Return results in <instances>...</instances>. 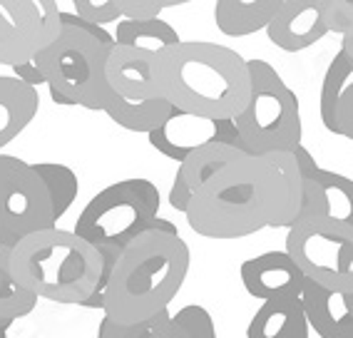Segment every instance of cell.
I'll use <instances>...</instances> for the list:
<instances>
[{
  "mask_svg": "<svg viewBox=\"0 0 353 338\" xmlns=\"http://www.w3.org/2000/svg\"><path fill=\"white\" fill-rule=\"evenodd\" d=\"M303 179L291 152L246 155L209 179L184 212L194 234L241 239L261 229H291L301 212Z\"/></svg>",
  "mask_w": 353,
  "mask_h": 338,
  "instance_id": "1",
  "label": "cell"
},
{
  "mask_svg": "<svg viewBox=\"0 0 353 338\" xmlns=\"http://www.w3.org/2000/svg\"><path fill=\"white\" fill-rule=\"evenodd\" d=\"M190 264L192 254L182 234L159 217L122 249L102 299L105 319L122 326L157 319L184 286Z\"/></svg>",
  "mask_w": 353,
  "mask_h": 338,
  "instance_id": "2",
  "label": "cell"
},
{
  "mask_svg": "<svg viewBox=\"0 0 353 338\" xmlns=\"http://www.w3.org/2000/svg\"><path fill=\"white\" fill-rule=\"evenodd\" d=\"M164 100L204 119L239 117L252 97L249 65L236 50L207 40H182L159 55Z\"/></svg>",
  "mask_w": 353,
  "mask_h": 338,
  "instance_id": "3",
  "label": "cell"
},
{
  "mask_svg": "<svg viewBox=\"0 0 353 338\" xmlns=\"http://www.w3.org/2000/svg\"><path fill=\"white\" fill-rule=\"evenodd\" d=\"M8 266L32 296L85 306L100 284L102 257L75 232L52 226L18 241L8 254Z\"/></svg>",
  "mask_w": 353,
  "mask_h": 338,
  "instance_id": "4",
  "label": "cell"
},
{
  "mask_svg": "<svg viewBox=\"0 0 353 338\" xmlns=\"http://www.w3.org/2000/svg\"><path fill=\"white\" fill-rule=\"evenodd\" d=\"M110 50L112 48L85 30L63 26V32L35 57V65L50 90V100L55 105L102 112L112 95L108 85Z\"/></svg>",
  "mask_w": 353,
  "mask_h": 338,
  "instance_id": "5",
  "label": "cell"
},
{
  "mask_svg": "<svg viewBox=\"0 0 353 338\" xmlns=\"http://www.w3.org/2000/svg\"><path fill=\"white\" fill-rule=\"evenodd\" d=\"M252 75V97L246 110L234 117L246 155L266 157L294 152L301 144L303 125L296 92L266 60H246Z\"/></svg>",
  "mask_w": 353,
  "mask_h": 338,
  "instance_id": "6",
  "label": "cell"
},
{
  "mask_svg": "<svg viewBox=\"0 0 353 338\" xmlns=\"http://www.w3.org/2000/svg\"><path fill=\"white\" fill-rule=\"evenodd\" d=\"M159 189L145 177H130L100 189L85 204L72 232L95 249H125L159 219Z\"/></svg>",
  "mask_w": 353,
  "mask_h": 338,
  "instance_id": "7",
  "label": "cell"
},
{
  "mask_svg": "<svg viewBox=\"0 0 353 338\" xmlns=\"http://www.w3.org/2000/svg\"><path fill=\"white\" fill-rule=\"evenodd\" d=\"M286 254L306 281L341 296L353 294V226L331 217L299 221L286 234Z\"/></svg>",
  "mask_w": 353,
  "mask_h": 338,
  "instance_id": "8",
  "label": "cell"
},
{
  "mask_svg": "<svg viewBox=\"0 0 353 338\" xmlns=\"http://www.w3.org/2000/svg\"><path fill=\"white\" fill-rule=\"evenodd\" d=\"M52 226V201L35 167L20 157L0 155V246L13 249Z\"/></svg>",
  "mask_w": 353,
  "mask_h": 338,
  "instance_id": "9",
  "label": "cell"
},
{
  "mask_svg": "<svg viewBox=\"0 0 353 338\" xmlns=\"http://www.w3.org/2000/svg\"><path fill=\"white\" fill-rule=\"evenodd\" d=\"M55 0H0V68L30 63L63 32Z\"/></svg>",
  "mask_w": 353,
  "mask_h": 338,
  "instance_id": "10",
  "label": "cell"
},
{
  "mask_svg": "<svg viewBox=\"0 0 353 338\" xmlns=\"http://www.w3.org/2000/svg\"><path fill=\"white\" fill-rule=\"evenodd\" d=\"M108 85L112 92L132 102L164 97L159 55L114 45L108 55Z\"/></svg>",
  "mask_w": 353,
  "mask_h": 338,
  "instance_id": "11",
  "label": "cell"
},
{
  "mask_svg": "<svg viewBox=\"0 0 353 338\" xmlns=\"http://www.w3.org/2000/svg\"><path fill=\"white\" fill-rule=\"evenodd\" d=\"M239 276L246 294L259 301L301 299L306 284V276L286 251H266L246 259L239 266Z\"/></svg>",
  "mask_w": 353,
  "mask_h": 338,
  "instance_id": "12",
  "label": "cell"
},
{
  "mask_svg": "<svg viewBox=\"0 0 353 338\" xmlns=\"http://www.w3.org/2000/svg\"><path fill=\"white\" fill-rule=\"evenodd\" d=\"M269 43L284 52H301L328 35L321 15V0H281L266 28Z\"/></svg>",
  "mask_w": 353,
  "mask_h": 338,
  "instance_id": "13",
  "label": "cell"
},
{
  "mask_svg": "<svg viewBox=\"0 0 353 338\" xmlns=\"http://www.w3.org/2000/svg\"><path fill=\"white\" fill-rule=\"evenodd\" d=\"M241 157H246V152L224 142H212L207 147H202V150H196L194 155H190L179 164V169H176L174 182H172L170 189V207L184 214L187 207H190L192 197L209 179H214L221 169H227L229 164H234Z\"/></svg>",
  "mask_w": 353,
  "mask_h": 338,
  "instance_id": "14",
  "label": "cell"
},
{
  "mask_svg": "<svg viewBox=\"0 0 353 338\" xmlns=\"http://www.w3.org/2000/svg\"><path fill=\"white\" fill-rule=\"evenodd\" d=\"M150 144L167 159L182 164L190 155L216 142V122L174 110L159 130L150 132Z\"/></svg>",
  "mask_w": 353,
  "mask_h": 338,
  "instance_id": "15",
  "label": "cell"
},
{
  "mask_svg": "<svg viewBox=\"0 0 353 338\" xmlns=\"http://www.w3.org/2000/svg\"><path fill=\"white\" fill-rule=\"evenodd\" d=\"M301 306L311 331H316L319 338H353V316L348 311L346 296L306 281L301 291Z\"/></svg>",
  "mask_w": 353,
  "mask_h": 338,
  "instance_id": "16",
  "label": "cell"
},
{
  "mask_svg": "<svg viewBox=\"0 0 353 338\" xmlns=\"http://www.w3.org/2000/svg\"><path fill=\"white\" fill-rule=\"evenodd\" d=\"M309 331L301 299H274L252 316L246 338H309Z\"/></svg>",
  "mask_w": 353,
  "mask_h": 338,
  "instance_id": "17",
  "label": "cell"
},
{
  "mask_svg": "<svg viewBox=\"0 0 353 338\" xmlns=\"http://www.w3.org/2000/svg\"><path fill=\"white\" fill-rule=\"evenodd\" d=\"M40 110L38 90L13 75H0V150L28 130Z\"/></svg>",
  "mask_w": 353,
  "mask_h": 338,
  "instance_id": "18",
  "label": "cell"
},
{
  "mask_svg": "<svg viewBox=\"0 0 353 338\" xmlns=\"http://www.w3.org/2000/svg\"><path fill=\"white\" fill-rule=\"evenodd\" d=\"M279 6L281 0H219L214 6V23L229 38H246L266 30Z\"/></svg>",
  "mask_w": 353,
  "mask_h": 338,
  "instance_id": "19",
  "label": "cell"
},
{
  "mask_svg": "<svg viewBox=\"0 0 353 338\" xmlns=\"http://www.w3.org/2000/svg\"><path fill=\"white\" fill-rule=\"evenodd\" d=\"M102 112L108 115L114 125H120L122 130L145 132V135H150V132L159 130V127L172 117L174 107L164 100V97H159V100L132 102V100L120 97L117 92H112Z\"/></svg>",
  "mask_w": 353,
  "mask_h": 338,
  "instance_id": "20",
  "label": "cell"
},
{
  "mask_svg": "<svg viewBox=\"0 0 353 338\" xmlns=\"http://www.w3.org/2000/svg\"><path fill=\"white\" fill-rule=\"evenodd\" d=\"M114 45H125L134 50H147L154 55H162L174 45L182 43L179 32L162 18L154 20H120L112 30Z\"/></svg>",
  "mask_w": 353,
  "mask_h": 338,
  "instance_id": "21",
  "label": "cell"
},
{
  "mask_svg": "<svg viewBox=\"0 0 353 338\" xmlns=\"http://www.w3.org/2000/svg\"><path fill=\"white\" fill-rule=\"evenodd\" d=\"M353 82V63L346 57V52L339 50L334 60L328 63L326 75L321 82V95H319V115L321 122L331 135H336V110H339L341 95Z\"/></svg>",
  "mask_w": 353,
  "mask_h": 338,
  "instance_id": "22",
  "label": "cell"
},
{
  "mask_svg": "<svg viewBox=\"0 0 353 338\" xmlns=\"http://www.w3.org/2000/svg\"><path fill=\"white\" fill-rule=\"evenodd\" d=\"M38 177L43 179L48 195L52 201V219H63L68 209L72 207V201L77 199V192H80V182H77V175L68 164L60 162H38L32 164Z\"/></svg>",
  "mask_w": 353,
  "mask_h": 338,
  "instance_id": "23",
  "label": "cell"
},
{
  "mask_svg": "<svg viewBox=\"0 0 353 338\" xmlns=\"http://www.w3.org/2000/svg\"><path fill=\"white\" fill-rule=\"evenodd\" d=\"M8 254L10 249L0 246V326H8L28 313L35 311L38 306V296H32L28 288H23L10 274L8 266Z\"/></svg>",
  "mask_w": 353,
  "mask_h": 338,
  "instance_id": "24",
  "label": "cell"
},
{
  "mask_svg": "<svg viewBox=\"0 0 353 338\" xmlns=\"http://www.w3.org/2000/svg\"><path fill=\"white\" fill-rule=\"evenodd\" d=\"M319 179L326 192L328 217L353 226V179L328 169H319Z\"/></svg>",
  "mask_w": 353,
  "mask_h": 338,
  "instance_id": "25",
  "label": "cell"
},
{
  "mask_svg": "<svg viewBox=\"0 0 353 338\" xmlns=\"http://www.w3.org/2000/svg\"><path fill=\"white\" fill-rule=\"evenodd\" d=\"M170 338H216L214 319L204 306H184L172 316Z\"/></svg>",
  "mask_w": 353,
  "mask_h": 338,
  "instance_id": "26",
  "label": "cell"
},
{
  "mask_svg": "<svg viewBox=\"0 0 353 338\" xmlns=\"http://www.w3.org/2000/svg\"><path fill=\"white\" fill-rule=\"evenodd\" d=\"M170 328H172V316L167 311L159 313L157 319L134 326H122L110 319H102L97 338H170Z\"/></svg>",
  "mask_w": 353,
  "mask_h": 338,
  "instance_id": "27",
  "label": "cell"
},
{
  "mask_svg": "<svg viewBox=\"0 0 353 338\" xmlns=\"http://www.w3.org/2000/svg\"><path fill=\"white\" fill-rule=\"evenodd\" d=\"M72 13L80 15L92 26H110L122 20V6L120 0H72Z\"/></svg>",
  "mask_w": 353,
  "mask_h": 338,
  "instance_id": "28",
  "label": "cell"
},
{
  "mask_svg": "<svg viewBox=\"0 0 353 338\" xmlns=\"http://www.w3.org/2000/svg\"><path fill=\"white\" fill-rule=\"evenodd\" d=\"M321 15L328 32L346 35L353 26V0H321Z\"/></svg>",
  "mask_w": 353,
  "mask_h": 338,
  "instance_id": "29",
  "label": "cell"
},
{
  "mask_svg": "<svg viewBox=\"0 0 353 338\" xmlns=\"http://www.w3.org/2000/svg\"><path fill=\"white\" fill-rule=\"evenodd\" d=\"M122 20H154L164 8H174L176 0H120Z\"/></svg>",
  "mask_w": 353,
  "mask_h": 338,
  "instance_id": "30",
  "label": "cell"
},
{
  "mask_svg": "<svg viewBox=\"0 0 353 338\" xmlns=\"http://www.w3.org/2000/svg\"><path fill=\"white\" fill-rule=\"evenodd\" d=\"M336 135L353 139V82L341 95L339 110H336Z\"/></svg>",
  "mask_w": 353,
  "mask_h": 338,
  "instance_id": "31",
  "label": "cell"
},
{
  "mask_svg": "<svg viewBox=\"0 0 353 338\" xmlns=\"http://www.w3.org/2000/svg\"><path fill=\"white\" fill-rule=\"evenodd\" d=\"M13 77H18L20 82H26L28 88H32V90H38L40 85H45V77H43V72H40L38 65H35V60L13 68Z\"/></svg>",
  "mask_w": 353,
  "mask_h": 338,
  "instance_id": "32",
  "label": "cell"
},
{
  "mask_svg": "<svg viewBox=\"0 0 353 338\" xmlns=\"http://www.w3.org/2000/svg\"><path fill=\"white\" fill-rule=\"evenodd\" d=\"M341 50L346 52V57L353 63V26H351V30L343 35V45H341Z\"/></svg>",
  "mask_w": 353,
  "mask_h": 338,
  "instance_id": "33",
  "label": "cell"
},
{
  "mask_svg": "<svg viewBox=\"0 0 353 338\" xmlns=\"http://www.w3.org/2000/svg\"><path fill=\"white\" fill-rule=\"evenodd\" d=\"M346 304H348V311H351V316H353V294L346 296Z\"/></svg>",
  "mask_w": 353,
  "mask_h": 338,
  "instance_id": "34",
  "label": "cell"
},
{
  "mask_svg": "<svg viewBox=\"0 0 353 338\" xmlns=\"http://www.w3.org/2000/svg\"><path fill=\"white\" fill-rule=\"evenodd\" d=\"M0 338H8V326H0Z\"/></svg>",
  "mask_w": 353,
  "mask_h": 338,
  "instance_id": "35",
  "label": "cell"
}]
</instances>
